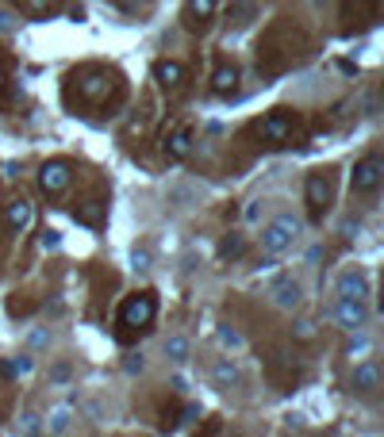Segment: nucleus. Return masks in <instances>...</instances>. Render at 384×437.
<instances>
[{
  "mask_svg": "<svg viewBox=\"0 0 384 437\" xmlns=\"http://www.w3.org/2000/svg\"><path fill=\"white\" fill-rule=\"evenodd\" d=\"M154 315H158L154 292H138V296H127L124 303H119V326L138 330V334H146V330H150Z\"/></svg>",
  "mask_w": 384,
  "mask_h": 437,
  "instance_id": "obj_1",
  "label": "nucleus"
},
{
  "mask_svg": "<svg viewBox=\"0 0 384 437\" xmlns=\"http://www.w3.org/2000/svg\"><path fill=\"white\" fill-rule=\"evenodd\" d=\"M296 234H300V218H292V215H277L273 223L261 231V245H265V253H285L288 245L296 242Z\"/></svg>",
  "mask_w": 384,
  "mask_h": 437,
  "instance_id": "obj_2",
  "label": "nucleus"
},
{
  "mask_svg": "<svg viewBox=\"0 0 384 437\" xmlns=\"http://www.w3.org/2000/svg\"><path fill=\"white\" fill-rule=\"evenodd\" d=\"M70 81H77V96L89 100V104H104L111 84H116V77H111L108 70H81V73H73Z\"/></svg>",
  "mask_w": 384,
  "mask_h": 437,
  "instance_id": "obj_3",
  "label": "nucleus"
},
{
  "mask_svg": "<svg viewBox=\"0 0 384 437\" xmlns=\"http://www.w3.org/2000/svg\"><path fill=\"white\" fill-rule=\"evenodd\" d=\"M331 180H327L323 173H312L304 180V199H307V218L312 223H319V218L331 211Z\"/></svg>",
  "mask_w": 384,
  "mask_h": 437,
  "instance_id": "obj_4",
  "label": "nucleus"
},
{
  "mask_svg": "<svg viewBox=\"0 0 384 437\" xmlns=\"http://www.w3.org/2000/svg\"><path fill=\"white\" fill-rule=\"evenodd\" d=\"M380 177H384V165H380V157L377 154H365L358 165H353V173H350V184H353V192L358 196H373L380 188Z\"/></svg>",
  "mask_w": 384,
  "mask_h": 437,
  "instance_id": "obj_5",
  "label": "nucleus"
},
{
  "mask_svg": "<svg viewBox=\"0 0 384 437\" xmlns=\"http://www.w3.org/2000/svg\"><path fill=\"white\" fill-rule=\"evenodd\" d=\"M292 131H296V119H292V111H269V116L261 119L258 135L265 138L269 146H285V142L292 138Z\"/></svg>",
  "mask_w": 384,
  "mask_h": 437,
  "instance_id": "obj_6",
  "label": "nucleus"
},
{
  "mask_svg": "<svg viewBox=\"0 0 384 437\" xmlns=\"http://www.w3.org/2000/svg\"><path fill=\"white\" fill-rule=\"evenodd\" d=\"M70 180H73L70 161H46V165L39 169V188L46 196H62L65 188H70Z\"/></svg>",
  "mask_w": 384,
  "mask_h": 437,
  "instance_id": "obj_7",
  "label": "nucleus"
},
{
  "mask_svg": "<svg viewBox=\"0 0 384 437\" xmlns=\"http://www.w3.org/2000/svg\"><path fill=\"white\" fill-rule=\"evenodd\" d=\"M334 319H339L342 330H365V322H369V307H365V299H339V307H334Z\"/></svg>",
  "mask_w": 384,
  "mask_h": 437,
  "instance_id": "obj_8",
  "label": "nucleus"
},
{
  "mask_svg": "<svg viewBox=\"0 0 384 437\" xmlns=\"http://www.w3.org/2000/svg\"><path fill=\"white\" fill-rule=\"evenodd\" d=\"M31 218H35V211H31V199L16 196V199H8V204H4V226H8L12 234L27 231V226H31Z\"/></svg>",
  "mask_w": 384,
  "mask_h": 437,
  "instance_id": "obj_9",
  "label": "nucleus"
},
{
  "mask_svg": "<svg viewBox=\"0 0 384 437\" xmlns=\"http://www.w3.org/2000/svg\"><path fill=\"white\" fill-rule=\"evenodd\" d=\"M350 387L358 395H377V387H380V368L373 365V360H361L358 368H353V376H350Z\"/></svg>",
  "mask_w": 384,
  "mask_h": 437,
  "instance_id": "obj_10",
  "label": "nucleus"
},
{
  "mask_svg": "<svg viewBox=\"0 0 384 437\" xmlns=\"http://www.w3.org/2000/svg\"><path fill=\"white\" fill-rule=\"evenodd\" d=\"M339 296H346V299H365L369 296V277L365 272H342L339 277Z\"/></svg>",
  "mask_w": 384,
  "mask_h": 437,
  "instance_id": "obj_11",
  "label": "nucleus"
},
{
  "mask_svg": "<svg viewBox=\"0 0 384 437\" xmlns=\"http://www.w3.org/2000/svg\"><path fill=\"white\" fill-rule=\"evenodd\" d=\"M154 81L162 84V89L177 92V89L185 84V65H181V62H158V65H154Z\"/></svg>",
  "mask_w": 384,
  "mask_h": 437,
  "instance_id": "obj_12",
  "label": "nucleus"
},
{
  "mask_svg": "<svg viewBox=\"0 0 384 437\" xmlns=\"http://www.w3.org/2000/svg\"><path fill=\"white\" fill-rule=\"evenodd\" d=\"M189 154H192V127L173 131V135L165 138V157H170V161H185Z\"/></svg>",
  "mask_w": 384,
  "mask_h": 437,
  "instance_id": "obj_13",
  "label": "nucleus"
},
{
  "mask_svg": "<svg viewBox=\"0 0 384 437\" xmlns=\"http://www.w3.org/2000/svg\"><path fill=\"white\" fill-rule=\"evenodd\" d=\"M269 296H273V303L280 311H292V307H300V284L296 280H277L273 288H269Z\"/></svg>",
  "mask_w": 384,
  "mask_h": 437,
  "instance_id": "obj_14",
  "label": "nucleus"
},
{
  "mask_svg": "<svg viewBox=\"0 0 384 437\" xmlns=\"http://www.w3.org/2000/svg\"><path fill=\"white\" fill-rule=\"evenodd\" d=\"M235 89H238V70H235V65H219L215 77H212V92H215V96H231Z\"/></svg>",
  "mask_w": 384,
  "mask_h": 437,
  "instance_id": "obj_15",
  "label": "nucleus"
},
{
  "mask_svg": "<svg viewBox=\"0 0 384 437\" xmlns=\"http://www.w3.org/2000/svg\"><path fill=\"white\" fill-rule=\"evenodd\" d=\"M215 16V0H189L185 4V20H189V27H204Z\"/></svg>",
  "mask_w": 384,
  "mask_h": 437,
  "instance_id": "obj_16",
  "label": "nucleus"
},
{
  "mask_svg": "<svg viewBox=\"0 0 384 437\" xmlns=\"http://www.w3.org/2000/svg\"><path fill=\"white\" fill-rule=\"evenodd\" d=\"M258 0H235V4L227 8V20L235 23V27H246V23H254V16H258Z\"/></svg>",
  "mask_w": 384,
  "mask_h": 437,
  "instance_id": "obj_17",
  "label": "nucleus"
},
{
  "mask_svg": "<svg viewBox=\"0 0 384 437\" xmlns=\"http://www.w3.org/2000/svg\"><path fill=\"white\" fill-rule=\"evenodd\" d=\"M104 207L108 204H100V199H89L85 207H77V211H73V218H77V223H85V226H100V223H104Z\"/></svg>",
  "mask_w": 384,
  "mask_h": 437,
  "instance_id": "obj_18",
  "label": "nucleus"
},
{
  "mask_svg": "<svg viewBox=\"0 0 384 437\" xmlns=\"http://www.w3.org/2000/svg\"><path fill=\"white\" fill-rule=\"evenodd\" d=\"M73 426V406H54L50 414H46V430L50 433H65Z\"/></svg>",
  "mask_w": 384,
  "mask_h": 437,
  "instance_id": "obj_19",
  "label": "nucleus"
},
{
  "mask_svg": "<svg viewBox=\"0 0 384 437\" xmlns=\"http://www.w3.org/2000/svg\"><path fill=\"white\" fill-rule=\"evenodd\" d=\"M212 380H215V387H231V384H238V368L231 365V360H215Z\"/></svg>",
  "mask_w": 384,
  "mask_h": 437,
  "instance_id": "obj_20",
  "label": "nucleus"
},
{
  "mask_svg": "<svg viewBox=\"0 0 384 437\" xmlns=\"http://www.w3.org/2000/svg\"><path fill=\"white\" fill-rule=\"evenodd\" d=\"M238 253H242V238L238 234H227V238L219 242V261H235Z\"/></svg>",
  "mask_w": 384,
  "mask_h": 437,
  "instance_id": "obj_21",
  "label": "nucleus"
},
{
  "mask_svg": "<svg viewBox=\"0 0 384 437\" xmlns=\"http://www.w3.org/2000/svg\"><path fill=\"white\" fill-rule=\"evenodd\" d=\"M165 357L185 360V357H189V341H185V338H170V341H165Z\"/></svg>",
  "mask_w": 384,
  "mask_h": 437,
  "instance_id": "obj_22",
  "label": "nucleus"
},
{
  "mask_svg": "<svg viewBox=\"0 0 384 437\" xmlns=\"http://www.w3.org/2000/svg\"><path fill=\"white\" fill-rule=\"evenodd\" d=\"M292 338H296V341H312V338H315V322L300 319L296 326H292Z\"/></svg>",
  "mask_w": 384,
  "mask_h": 437,
  "instance_id": "obj_23",
  "label": "nucleus"
},
{
  "mask_svg": "<svg viewBox=\"0 0 384 437\" xmlns=\"http://www.w3.org/2000/svg\"><path fill=\"white\" fill-rule=\"evenodd\" d=\"M20 4H23L31 16H46V12H54V0H20Z\"/></svg>",
  "mask_w": 384,
  "mask_h": 437,
  "instance_id": "obj_24",
  "label": "nucleus"
},
{
  "mask_svg": "<svg viewBox=\"0 0 384 437\" xmlns=\"http://www.w3.org/2000/svg\"><path fill=\"white\" fill-rule=\"evenodd\" d=\"M23 433H39L43 430V422H39V414H23V426H20Z\"/></svg>",
  "mask_w": 384,
  "mask_h": 437,
  "instance_id": "obj_25",
  "label": "nucleus"
},
{
  "mask_svg": "<svg viewBox=\"0 0 384 437\" xmlns=\"http://www.w3.org/2000/svg\"><path fill=\"white\" fill-rule=\"evenodd\" d=\"M219 341H223V345H231V349H238V345H242V338L235 334V330H227V326L219 330Z\"/></svg>",
  "mask_w": 384,
  "mask_h": 437,
  "instance_id": "obj_26",
  "label": "nucleus"
},
{
  "mask_svg": "<svg viewBox=\"0 0 384 437\" xmlns=\"http://www.w3.org/2000/svg\"><path fill=\"white\" fill-rule=\"evenodd\" d=\"M346 353H350V357H353V353H369V341H365V338H358L350 349H346Z\"/></svg>",
  "mask_w": 384,
  "mask_h": 437,
  "instance_id": "obj_27",
  "label": "nucleus"
},
{
  "mask_svg": "<svg viewBox=\"0 0 384 437\" xmlns=\"http://www.w3.org/2000/svg\"><path fill=\"white\" fill-rule=\"evenodd\" d=\"M54 245H58V234L46 231V234H43V250H54Z\"/></svg>",
  "mask_w": 384,
  "mask_h": 437,
  "instance_id": "obj_28",
  "label": "nucleus"
},
{
  "mask_svg": "<svg viewBox=\"0 0 384 437\" xmlns=\"http://www.w3.org/2000/svg\"><path fill=\"white\" fill-rule=\"evenodd\" d=\"M135 265H138V269H146V265H150V253H146V250H135Z\"/></svg>",
  "mask_w": 384,
  "mask_h": 437,
  "instance_id": "obj_29",
  "label": "nucleus"
},
{
  "mask_svg": "<svg viewBox=\"0 0 384 437\" xmlns=\"http://www.w3.org/2000/svg\"><path fill=\"white\" fill-rule=\"evenodd\" d=\"M16 20H12V16H8V12H0V31H8V27H12Z\"/></svg>",
  "mask_w": 384,
  "mask_h": 437,
  "instance_id": "obj_30",
  "label": "nucleus"
},
{
  "mask_svg": "<svg viewBox=\"0 0 384 437\" xmlns=\"http://www.w3.org/2000/svg\"><path fill=\"white\" fill-rule=\"evenodd\" d=\"M307 4H315V8H323V4H331V0H307Z\"/></svg>",
  "mask_w": 384,
  "mask_h": 437,
  "instance_id": "obj_31",
  "label": "nucleus"
},
{
  "mask_svg": "<svg viewBox=\"0 0 384 437\" xmlns=\"http://www.w3.org/2000/svg\"><path fill=\"white\" fill-rule=\"evenodd\" d=\"M0 89H4V70H0Z\"/></svg>",
  "mask_w": 384,
  "mask_h": 437,
  "instance_id": "obj_32",
  "label": "nucleus"
}]
</instances>
